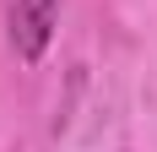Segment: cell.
Here are the masks:
<instances>
[{
	"label": "cell",
	"mask_w": 157,
	"mask_h": 152,
	"mask_svg": "<svg viewBox=\"0 0 157 152\" xmlns=\"http://www.w3.org/2000/svg\"><path fill=\"white\" fill-rule=\"evenodd\" d=\"M54 22H60V0H11V11H6V38H11L16 60H27V65L44 60L49 38H54Z\"/></svg>",
	"instance_id": "1"
}]
</instances>
